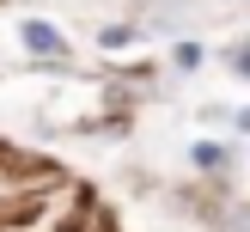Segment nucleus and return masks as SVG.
Wrapping results in <instances>:
<instances>
[{
	"label": "nucleus",
	"instance_id": "1",
	"mask_svg": "<svg viewBox=\"0 0 250 232\" xmlns=\"http://www.w3.org/2000/svg\"><path fill=\"white\" fill-rule=\"evenodd\" d=\"M19 43L31 49V55H43V61H49V55H55V61L67 55V37H61L55 24H43V19H24V24H19Z\"/></svg>",
	"mask_w": 250,
	"mask_h": 232
},
{
	"label": "nucleus",
	"instance_id": "2",
	"mask_svg": "<svg viewBox=\"0 0 250 232\" xmlns=\"http://www.w3.org/2000/svg\"><path fill=\"white\" fill-rule=\"evenodd\" d=\"M189 159H195V171H226L232 165V141H195Z\"/></svg>",
	"mask_w": 250,
	"mask_h": 232
},
{
	"label": "nucleus",
	"instance_id": "3",
	"mask_svg": "<svg viewBox=\"0 0 250 232\" xmlns=\"http://www.w3.org/2000/svg\"><path fill=\"white\" fill-rule=\"evenodd\" d=\"M171 61H177L183 73H195V67L208 61V49H202V43H177V55H171Z\"/></svg>",
	"mask_w": 250,
	"mask_h": 232
},
{
	"label": "nucleus",
	"instance_id": "4",
	"mask_svg": "<svg viewBox=\"0 0 250 232\" xmlns=\"http://www.w3.org/2000/svg\"><path fill=\"white\" fill-rule=\"evenodd\" d=\"M98 43H104V49H128L134 43V24H110V31H98Z\"/></svg>",
	"mask_w": 250,
	"mask_h": 232
}]
</instances>
